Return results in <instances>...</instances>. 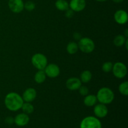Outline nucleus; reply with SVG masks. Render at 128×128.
<instances>
[{
  "label": "nucleus",
  "instance_id": "obj_26",
  "mask_svg": "<svg viewBox=\"0 0 128 128\" xmlns=\"http://www.w3.org/2000/svg\"><path fill=\"white\" fill-rule=\"evenodd\" d=\"M66 11V13H65V15H66V18H72V16H73L74 15V11H72V10H71V9L69 8L68 10H67Z\"/></svg>",
  "mask_w": 128,
  "mask_h": 128
},
{
  "label": "nucleus",
  "instance_id": "obj_18",
  "mask_svg": "<svg viewBox=\"0 0 128 128\" xmlns=\"http://www.w3.org/2000/svg\"><path fill=\"white\" fill-rule=\"evenodd\" d=\"M92 75L91 71H88V70H85L81 72V76H80V80H81V82L87 83L91 81L92 79Z\"/></svg>",
  "mask_w": 128,
  "mask_h": 128
},
{
  "label": "nucleus",
  "instance_id": "obj_27",
  "mask_svg": "<svg viewBox=\"0 0 128 128\" xmlns=\"http://www.w3.org/2000/svg\"><path fill=\"white\" fill-rule=\"evenodd\" d=\"M5 122L8 124H12L14 123V118L11 116H8L5 120Z\"/></svg>",
  "mask_w": 128,
  "mask_h": 128
},
{
  "label": "nucleus",
  "instance_id": "obj_25",
  "mask_svg": "<svg viewBox=\"0 0 128 128\" xmlns=\"http://www.w3.org/2000/svg\"><path fill=\"white\" fill-rule=\"evenodd\" d=\"M78 90L80 94H81V96H86V95L88 94L89 93L88 88V87H86V86H82V85H81V86H80V88H79Z\"/></svg>",
  "mask_w": 128,
  "mask_h": 128
},
{
  "label": "nucleus",
  "instance_id": "obj_2",
  "mask_svg": "<svg viewBox=\"0 0 128 128\" xmlns=\"http://www.w3.org/2000/svg\"><path fill=\"white\" fill-rule=\"evenodd\" d=\"M96 96L100 103L104 104L105 105L111 104L114 99V94L113 91L107 87H104L100 89L98 91Z\"/></svg>",
  "mask_w": 128,
  "mask_h": 128
},
{
  "label": "nucleus",
  "instance_id": "obj_11",
  "mask_svg": "<svg viewBox=\"0 0 128 128\" xmlns=\"http://www.w3.org/2000/svg\"><path fill=\"white\" fill-rule=\"evenodd\" d=\"M114 18L116 22L119 24H124L128 22V15L127 12L124 10H120L116 11Z\"/></svg>",
  "mask_w": 128,
  "mask_h": 128
},
{
  "label": "nucleus",
  "instance_id": "obj_14",
  "mask_svg": "<svg viewBox=\"0 0 128 128\" xmlns=\"http://www.w3.org/2000/svg\"><path fill=\"white\" fill-rule=\"evenodd\" d=\"M29 121H30V117L28 116V114L24 113V112L18 114L14 118V122L17 126H20V127L27 125Z\"/></svg>",
  "mask_w": 128,
  "mask_h": 128
},
{
  "label": "nucleus",
  "instance_id": "obj_22",
  "mask_svg": "<svg viewBox=\"0 0 128 128\" xmlns=\"http://www.w3.org/2000/svg\"><path fill=\"white\" fill-rule=\"evenodd\" d=\"M119 91L121 94L124 96H128V82L124 81L120 84L119 86Z\"/></svg>",
  "mask_w": 128,
  "mask_h": 128
},
{
  "label": "nucleus",
  "instance_id": "obj_4",
  "mask_svg": "<svg viewBox=\"0 0 128 128\" xmlns=\"http://www.w3.org/2000/svg\"><path fill=\"white\" fill-rule=\"evenodd\" d=\"M80 128H102V124L98 118L90 116L81 121Z\"/></svg>",
  "mask_w": 128,
  "mask_h": 128
},
{
  "label": "nucleus",
  "instance_id": "obj_13",
  "mask_svg": "<svg viewBox=\"0 0 128 128\" xmlns=\"http://www.w3.org/2000/svg\"><path fill=\"white\" fill-rule=\"evenodd\" d=\"M36 96H37V92L35 89L30 88L25 90L22 94V98L23 101H24L25 102H31L36 99Z\"/></svg>",
  "mask_w": 128,
  "mask_h": 128
},
{
  "label": "nucleus",
  "instance_id": "obj_12",
  "mask_svg": "<svg viewBox=\"0 0 128 128\" xmlns=\"http://www.w3.org/2000/svg\"><path fill=\"white\" fill-rule=\"evenodd\" d=\"M81 81L80 79L78 78L72 77L69 78L68 80L66 81V86L68 90H71V91H76L78 90L80 86H81Z\"/></svg>",
  "mask_w": 128,
  "mask_h": 128
},
{
  "label": "nucleus",
  "instance_id": "obj_16",
  "mask_svg": "<svg viewBox=\"0 0 128 128\" xmlns=\"http://www.w3.org/2000/svg\"><path fill=\"white\" fill-rule=\"evenodd\" d=\"M46 78V75L44 70H38L34 75V81L36 83L41 84L44 82Z\"/></svg>",
  "mask_w": 128,
  "mask_h": 128
},
{
  "label": "nucleus",
  "instance_id": "obj_7",
  "mask_svg": "<svg viewBox=\"0 0 128 128\" xmlns=\"http://www.w3.org/2000/svg\"><path fill=\"white\" fill-rule=\"evenodd\" d=\"M46 76H48L51 78H54L58 77L60 75V69L58 65L56 64H47L46 68L44 70Z\"/></svg>",
  "mask_w": 128,
  "mask_h": 128
},
{
  "label": "nucleus",
  "instance_id": "obj_24",
  "mask_svg": "<svg viewBox=\"0 0 128 128\" xmlns=\"http://www.w3.org/2000/svg\"><path fill=\"white\" fill-rule=\"evenodd\" d=\"M35 7H36V5L32 1H29L24 4V8H25L28 11H31L34 10L35 9Z\"/></svg>",
  "mask_w": 128,
  "mask_h": 128
},
{
  "label": "nucleus",
  "instance_id": "obj_30",
  "mask_svg": "<svg viewBox=\"0 0 128 128\" xmlns=\"http://www.w3.org/2000/svg\"><path fill=\"white\" fill-rule=\"evenodd\" d=\"M128 38H127V39H126V42H125V43H124V44L126 45V50H128Z\"/></svg>",
  "mask_w": 128,
  "mask_h": 128
},
{
  "label": "nucleus",
  "instance_id": "obj_29",
  "mask_svg": "<svg viewBox=\"0 0 128 128\" xmlns=\"http://www.w3.org/2000/svg\"><path fill=\"white\" fill-rule=\"evenodd\" d=\"M113 2H116V3H120V2H122L124 0H112Z\"/></svg>",
  "mask_w": 128,
  "mask_h": 128
},
{
  "label": "nucleus",
  "instance_id": "obj_10",
  "mask_svg": "<svg viewBox=\"0 0 128 128\" xmlns=\"http://www.w3.org/2000/svg\"><path fill=\"white\" fill-rule=\"evenodd\" d=\"M86 2L85 0H71L69 3L70 9L75 12H80L85 8Z\"/></svg>",
  "mask_w": 128,
  "mask_h": 128
},
{
  "label": "nucleus",
  "instance_id": "obj_20",
  "mask_svg": "<svg viewBox=\"0 0 128 128\" xmlns=\"http://www.w3.org/2000/svg\"><path fill=\"white\" fill-rule=\"evenodd\" d=\"M126 39L127 38H126V36H124V35H117L114 39L113 42L115 46H118V47H120V46H122L124 44Z\"/></svg>",
  "mask_w": 128,
  "mask_h": 128
},
{
  "label": "nucleus",
  "instance_id": "obj_23",
  "mask_svg": "<svg viewBox=\"0 0 128 128\" xmlns=\"http://www.w3.org/2000/svg\"><path fill=\"white\" fill-rule=\"evenodd\" d=\"M112 66H113V64L112 62H110V61H107V62H105L102 64V70L104 72H109L112 71Z\"/></svg>",
  "mask_w": 128,
  "mask_h": 128
},
{
  "label": "nucleus",
  "instance_id": "obj_1",
  "mask_svg": "<svg viewBox=\"0 0 128 128\" xmlns=\"http://www.w3.org/2000/svg\"><path fill=\"white\" fill-rule=\"evenodd\" d=\"M24 101L22 98L14 92L8 94L4 98V104L6 108L11 111H17L21 108Z\"/></svg>",
  "mask_w": 128,
  "mask_h": 128
},
{
  "label": "nucleus",
  "instance_id": "obj_9",
  "mask_svg": "<svg viewBox=\"0 0 128 128\" xmlns=\"http://www.w3.org/2000/svg\"><path fill=\"white\" fill-rule=\"evenodd\" d=\"M94 113L98 118H103L108 114V109L107 106L104 104H98L94 105Z\"/></svg>",
  "mask_w": 128,
  "mask_h": 128
},
{
  "label": "nucleus",
  "instance_id": "obj_19",
  "mask_svg": "<svg viewBox=\"0 0 128 128\" xmlns=\"http://www.w3.org/2000/svg\"><path fill=\"white\" fill-rule=\"evenodd\" d=\"M78 44L76 42H73V41L69 42L67 45V47H66L67 52L69 54H76L78 52Z\"/></svg>",
  "mask_w": 128,
  "mask_h": 128
},
{
  "label": "nucleus",
  "instance_id": "obj_15",
  "mask_svg": "<svg viewBox=\"0 0 128 128\" xmlns=\"http://www.w3.org/2000/svg\"><path fill=\"white\" fill-rule=\"evenodd\" d=\"M97 98L92 94H88L84 99V104L88 107H92L97 102Z\"/></svg>",
  "mask_w": 128,
  "mask_h": 128
},
{
  "label": "nucleus",
  "instance_id": "obj_28",
  "mask_svg": "<svg viewBox=\"0 0 128 128\" xmlns=\"http://www.w3.org/2000/svg\"><path fill=\"white\" fill-rule=\"evenodd\" d=\"M73 37L76 40H80L81 38V35L78 32H75L73 34Z\"/></svg>",
  "mask_w": 128,
  "mask_h": 128
},
{
  "label": "nucleus",
  "instance_id": "obj_32",
  "mask_svg": "<svg viewBox=\"0 0 128 128\" xmlns=\"http://www.w3.org/2000/svg\"><path fill=\"white\" fill-rule=\"evenodd\" d=\"M96 1H99V2H104V1H106L107 0H96Z\"/></svg>",
  "mask_w": 128,
  "mask_h": 128
},
{
  "label": "nucleus",
  "instance_id": "obj_31",
  "mask_svg": "<svg viewBox=\"0 0 128 128\" xmlns=\"http://www.w3.org/2000/svg\"><path fill=\"white\" fill-rule=\"evenodd\" d=\"M128 30L127 29H126V32H125V35H126V38H127L128 37Z\"/></svg>",
  "mask_w": 128,
  "mask_h": 128
},
{
  "label": "nucleus",
  "instance_id": "obj_21",
  "mask_svg": "<svg viewBox=\"0 0 128 128\" xmlns=\"http://www.w3.org/2000/svg\"><path fill=\"white\" fill-rule=\"evenodd\" d=\"M21 110H22L24 113L27 114H31L34 111V106L33 105L31 104L30 102H23L21 107Z\"/></svg>",
  "mask_w": 128,
  "mask_h": 128
},
{
  "label": "nucleus",
  "instance_id": "obj_17",
  "mask_svg": "<svg viewBox=\"0 0 128 128\" xmlns=\"http://www.w3.org/2000/svg\"><path fill=\"white\" fill-rule=\"evenodd\" d=\"M56 8L60 11H65L70 8L69 3L66 0H57L55 2Z\"/></svg>",
  "mask_w": 128,
  "mask_h": 128
},
{
  "label": "nucleus",
  "instance_id": "obj_3",
  "mask_svg": "<svg viewBox=\"0 0 128 128\" xmlns=\"http://www.w3.org/2000/svg\"><path fill=\"white\" fill-rule=\"evenodd\" d=\"M78 48L82 52L89 54L94 50L95 44L91 39L89 38H81L79 40Z\"/></svg>",
  "mask_w": 128,
  "mask_h": 128
},
{
  "label": "nucleus",
  "instance_id": "obj_6",
  "mask_svg": "<svg viewBox=\"0 0 128 128\" xmlns=\"http://www.w3.org/2000/svg\"><path fill=\"white\" fill-rule=\"evenodd\" d=\"M112 71L114 76L118 79L124 78L128 72L127 67L123 62H117L114 64Z\"/></svg>",
  "mask_w": 128,
  "mask_h": 128
},
{
  "label": "nucleus",
  "instance_id": "obj_8",
  "mask_svg": "<svg viewBox=\"0 0 128 128\" xmlns=\"http://www.w3.org/2000/svg\"><path fill=\"white\" fill-rule=\"evenodd\" d=\"M22 0H9L8 6L11 11L15 13H20L24 10Z\"/></svg>",
  "mask_w": 128,
  "mask_h": 128
},
{
  "label": "nucleus",
  "instance_id": "obj_5",
  "mask_svg": "<svg viewBox=\"0 0 128 128\" xmlns=\"http://www.w3.org/2000/svg\"><path fill=\"white\" fill-rule=\"evenodd\" d=\"M31 62L38 70H44L48 64V60L43 54L36 53L31 58Z\"/></svg>",
  "mask_w": 128,
  "mask_h": 128
}]
</instances>
